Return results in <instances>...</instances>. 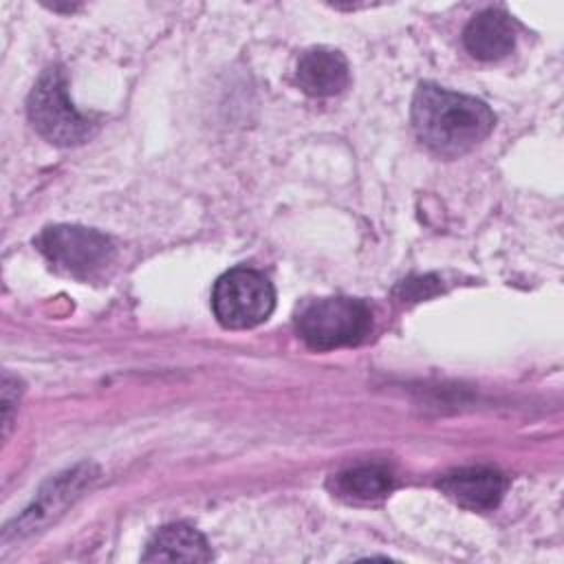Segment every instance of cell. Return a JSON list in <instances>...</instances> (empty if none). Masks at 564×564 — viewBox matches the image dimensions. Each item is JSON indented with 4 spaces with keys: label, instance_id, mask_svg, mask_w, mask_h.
I'll use <instances>...</instances> for the list:
<instances>
[{
    "label": "cell",
    "instance_id": "cell-10",
    "mask_svg": "<svg viewBox=\"0 0 564 564\" xmlns=\"http://www.w3.org/2000/svg\"><path fill=\"white\" fill-rule=\"evenodd\" d=\"M394 487V476L383 465H357L335 476V494L348 500L375 502Z\"/></svg>",
    "mask_w": 564,
    "mask_h": 564
},
{
    "label": "cell",
    "instance_id": "cell-7",
    "mask_svg": "<svg viewBox=\"0 0 564 564\" xmlns=\"http://www.w3.org/2000/svg\"><path fill=\"white\" fill-rule=\"evenodd\" d=\"M297 84L306 95L333 97L348 86V62L333 48H308L297 59Z\"/></svg>",
    "mask_w": 564,
    "mask_h": 564
},
{
    "label": "cell",
    "instance_id": "cell-11",
    "mask_svg": "<svg viewBox=\"0 0 564 564\" xmlns=\"http://www.w3.org/2000/svg\"><path fill=\"white\" fill-rule=\"evenodd\" d=\"M11 390H13V377L9 372H4V379H2V423H4V434L9 432V425H11V408L18 403V394L11 397Z\"/></svg>",
    "mask_w": 564,
    "mask_h": 564
},
{
    "label": "cell",
    "instance_id": "cell-2",
    "mask_svg": "<svg viewBox=\"0 0 564 564\" xmlns=\"http://www.w3.org/2000/svg\"><path fill=\"white\" fill-rule=\"evenodd\" d=\"M295 324L308 348L333 350L366 339L372 328V311L357 297H324L306 304Z\"/></svg>",
    "mask_w": 564,
    "mask_h": 564
},
{
    "label": "cell",
    "instance_id": "cell-4",
    "mask_svg": "<svg viewBox=\"0 0 564 564\" xmlns=\"http://www.w3.org/2000/svg\"><path fill=\"white\" fill-rule=\"evenodd\" d=\"M35 245L57 271L79 280L99 275L115 260V245L106 234L77 225L46 227Z\"/></svg>",
    "mask_w": 564,
    "mask_h": 564
},
{
    "label": "cell",
    "instance_id": "cell-1",
    "mask_svg": "<svg viewBox=\"0 0 564 564\" xmlns=\"http://www.w3.org/2000/svg\"><path fill=\"white\" fill-rule=\"evenodd\" d=\"M491 108L463 93L421 84L412 99V128L432 152L454 159L476 148L494 128Z\"/></svg>",
    "mask_w": 564,
    "mask_h": 564
},
{
    "label": "cell",
    "instance_id": "cell-3",
    "mask_svg": "<svg viewBox=\"0 0 564 564\" xmlns=\"http://www.w3.org/2000/svg\"><path fill=\"white\" fill-rule=\"evenodd\" d=\"M26 110L33 128L55 145H77L93 134L90 119L79 115L68 99L66 75L59 66H51L40 75Z\"/></svg>",
    "mask_w": 564,
    "mask_h": 564
},
{
    "label": "cell",
    "instance_id": "cell-12",
    "mask_svg": "<svg viewBox=\"0 0 564 564\" xmlns=\"http://www.w3.org/2000/svg\"><path fill=\"white\" fill-rule=\"evenodd\" d=\"M66 489H68V480L64 478V480H59V482H57V491H55V496H53V498H59V496H62V491H66ZM48 509H51V502H48V500H40L37 516H40V513H46Z\"/></svg>",
    "mask_w": 564,
    "mask_h": 564
},
{
    "label": "cell",
    "instance_id": "cell-5",
    "mask_svg": "<svg viewBox=\"0 0 564 564\" xmlns=\"http://www.w3.org/2000/svg\"><path fill=\"white\" fill-rule=\"evenodd\" d=\"M275 306L271 282L253 269L238 267L223 273L212 291V308L225 328H251L262 324Z\"/></svg>",
    "mask_w": 564,
    "mask_h": 564
},
{
    "label": "cell",
    "instance_id": "cell-8",
    "mask_svg": "<svg viewBox=\"0 0 564 564\" xmlns=\"http://www.w3.org/2000/svg\"><path fill=\"white\" fill-rule=\"evenodd\" d=\"M463 44L476 59H500L516 44V22L500 9H485L467 22Z\"/></svg>",
    "mask_w": 564,
    "mask_h": 564
},
{
    "label": "cell",
    "instance_id": "cell-6",
    "mask_svg": "<svg viewBox=\"0 0 564 564\" xmlns=\"http://www.w3.org/2000/svg\"><path fill=\"white\" fill-rule=\"evenodd\" d=\"M438 489L465 509L489 511L502 500L507 478L491 467H463L445 474L438 480Z\"/></svg>",
    "mask_w": 564,
    "mask_h": 564
},
{
    "label": "cell",
    "instance_id": "cell-9",
    "mask_svg": "<svg viewBox=\"0 0 564 564\" xmlns=\"http://www.w3.org/2000/svg\"><path fill=\"white\" fill-rule=\"evenodd\" d=\"M143 562H209L212 549L200 531L185 522L167 524L159 529L143 555Z\"/></svg>",
    "mask_w": 564,
    "mask_h": 564
}]
</instances>
